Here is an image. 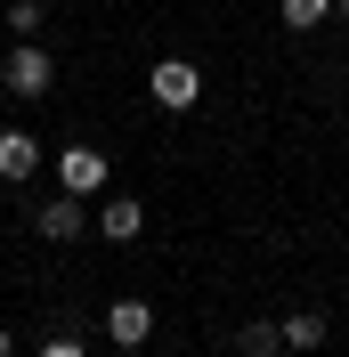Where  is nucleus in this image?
Here are the masks:
<instances>
[{
	"instance_id": "f257e3e1",
	"label": "nucleus",
	"mask_w": 349,
	"mask_h": 357,
	"mask_svg": "<svg viewBox=\"0 0 349 357\" xmlns=\"http://www.w3.org/2000/svg\"><path fill=\"white\" fill-rule=\"evenodd\" d=\"M147 89H154V106H171V114H179V106H195V98H203V73L187 66V57H163V66L147 73Z\"/></svg>"
},
{
	"instance_id": "f03ea898",
	"label": "nucleus",
	"mask_w": 349,
	"mask_h": 357,
	"mask_svg": "<svg viewBox=\"0 0 349 357\" xmlns=\"http://www.w3.org/2000/svg\"><path fill=\"white\" fill-rule=\"evenodd\" d=\"M49 73H57V66H49V49H33V41H24L8 66H0V89H8V98H41V89H49Z\"/></svg>"
},
{
	"instance_id": "7ed1b4c3",
	"label": "nucleus",
	"mask_w": 349,
	"mask_h": 357,
	"mask_svg": "<svg viewBox=\"0 0 349 357\" xmlns=\"http://www.w3.org/2000/svg\"><path fill=\"white\" fill-rule=\"evenodd\" d=\"M57 178H66V195H98L106 187V155L98 146H66L57 155Z\"/></svg>"
},
{
	"instance_id": "20e7f679",
	"label": "nucleus",
	"mask_w": 349,
	"mask_h": 357,
	"mask_svg": "<svg viewBox=\"0 0 349 357\" xmlns=\"http://www.w3.org/2000/svg\"><path fill=\"white\" fill-rule=\"evenodd\" d=\"M33 227H41L49 244H73V236L89 227V211H82V195H57L49 211H33Z\"/></svg>"
},
{
	"instance_id": "39448f33",
	"label": "nucleus",
	"mask_w": 349,
	"mask_h": 357,
	"mask_svg": "<svg viewBox=\"0 0 349 357\" xmlns=\"http://www.w3.org/2000/svg\"><path fill=\"white\" fill-rule=\"evenodd\" d=\"M147 333H154V309H147V301H114V309H106V341H122V349H138Z\"/></svg>"
},
{
	"instance_id": "423d86ee",
	"label": "nucleus",
	"mask_w": 349,
	"mask_h": 357,
	"mask_svg": "<svg viewBox=\"0 0 349 357\" xmlns=\"http://www.w3.org/2000/svg\"><path fill=\"white\" fill-rule=\"evenodd\" d=\"M41 171V138L33 130H0V178H33Z\"/></svg>"
},
{
	"instance_id": "0eeeda50",
	"label": "nucleus",
	"mask_w": 349,
	"mask_h": 357,
	"mask_svg": "<svg viewBox=\"0 0 349 357\" xmlns=\"http://www.w3.org/2000/svg\"><path fill=\"white\" fill-rule=\"evenodd\" d=\"M98 227H106L114 244H131L138 227H147V211H138V203H131V195H114V203H98Z\"/></svg>"
},
{
	"instance_id": "6e6552de",
	"label": "nucleus",
	"mask_w": 349,
	"mask_h": 357,
	"mask_svg": "<svg viewBox=\"0 0 349 357\" xmlns=\"http://www.w3.org/2000/svg\"><path fill=\"white\" fill-rule=\"evenodd\" d=\"M236 357H284V325H244V333H236Z\"/></svg>"
},
{
	"instance_id": "1a4fd4ad",
	"label": "nucleus",
	"mask_w": 349,
	"mask_h": 357,
	"mask_svg": "<svg viewBox=\"0 0 349 357\" xmlns=\"http://www.w3.org/2000/svg\"><path fill=\"white\" fill-rule=\"evenodd\" d=\"M284 349H325V317H317V309L284 317Z\"/></svg>"
},
{
	"instance_id": "9d476101",
	"label": "nucleus",
	"mask_w": 349,
	"mask_h": 357,
	"mask_svg": "<svg viewBox=\"0 0 349 357\" xmlns=\"http://www.w3.org/2000/svg\"><path fill=\"white\" fill-rule=\"evenodd\" d=\"M276 17L292 24V33H317V24L333 17V0H276Z\"/></svg>"
},
{
	"instance_id": "9b49d317",
	"label": "nucleus",
	"mask_w": 349,
	"mask_h": 357,
	"mask_svg": "<svg viewBox=\"0 0 349 357\" xmlns=\"http://www.w3.org/2000/svg\"><path fill=\"white\" fill-rule=\"evenodd\" d=\"M41 357H82V341H66V333H57V341H41Z\"/></svg>"
},
{
	"instance_id": "f8f14e48",
	"label": "nucleus",
	"mask_w": 349,
	"mask_h": 357,
	"mask_svg": "<svg viewBox=\"0 0 349 357\" xmlns=\"http://www.w3.org/2000/svg\"><path fill=\"white\" fill-rule=\"evenodd\" d=\"M0 357H17V341H8V333H0Z\"/></svg>"
},
{
	"instance_id": "ddd939ff",
	"label": "nucleus",
	"mask_w": 349,
	"mask_h": 357,
	"mask_svg": "<svg viewBox=\"0 0 349 357\" xmlns=\"http://www.w3.org/2000/svg\"><path fill=\"white\" fill-rule=\"evenodd\" d=\"M333 17H349V0H333Z\"/></svg>"
}]
</instances>
